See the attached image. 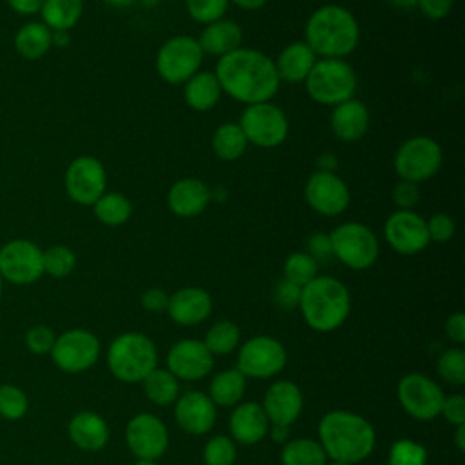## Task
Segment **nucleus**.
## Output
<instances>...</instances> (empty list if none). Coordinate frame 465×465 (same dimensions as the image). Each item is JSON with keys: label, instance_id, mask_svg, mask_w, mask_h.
I'll return each mask as SVG.
<instances>
[{"label": "nucleus", "instance_id": "obj_53", "mask_svg": "<svg viewBox=\"0 0 465 465\" xmlns=\"http://www.w3.org/2000/svg\"><path fill=\"white\" fill-rule=\"evenodd\" d=\"M445 334L458 347L465 343V314L463 312H452L445 320Z\"/></svg>", "mask_w": 465, "mask_h": 465}, {"label": "nucleus", "instance_id": "obj_58", "mask_svg": "<svg viewBox=\"0 0 465 465\" xmlns=\"http://www.w3.org/2000/svg\"><path fill=\"white\" fill-rule=\"evenodd\" d=\"M69 44V35L67 31H53V45L56 47H65Z\"/></svg>", "mask_w": 465, "mask_h": 465}, {"label": "nucleus", "instance_id": "obj_28", "mask_svg": "<svg viewBox=\"0 0 465 465\" xmlns=\"http://www.w3.org/2000/svg\"><path fill=\"white\" fill-rule=\"evenodd\" d=\"M316 60H318V56L303 40L285 45L280 51L278 58L274 60L280 82H287V84L305 82V78L311 73Z\"/></svg>", "mask_w": 465, "mask_h": 465}, {"label": "nucleus", "instance_id": "obj_6", "mask_svg": "<svg viewBox=\"0 0 465 465\" xmlns=\"http://www.w3.org/2000/svg\"><path fill=\"white\" fill-rule=\"evenodd\" d=\"M303 84L311 100L334 107L354 98L358 76L345 58H318Z\"/></svg>", "mask_w": 465, "mask_h": 465}, {"label": "nucleus", "instance_id": "obj_29", "mask_svg": "<svg viewBox=\"0 0 465 465\" xmlns=\"http://www.w3.org/2000/svg\"><path fill=\"white\" fill-rule=\"evenodd\" d=\"M222 87L213 71H198L183 84L185 104L198 111H211L222 98Z\"/></svg>", "mask_w": 465, "mask_h": 465}, {"label": "nucleus", "instance_id": "obj_9", "mask_svg": "<svg viewBox=\"0 0 465 465\" xmlns=\"http://www.w3.org/2000/svg\"><path fill=\"white\" fill-rule=\"evenodd\" d=\"M443 163L441 145L425 134L407 138L394 153L392 165L400 180L421 183L432 178Z\"/></svg>", "mask_w": 465, "mask_h": 465}, {"label": "nucleus", "instance_id": "obj_48", "mask_svg": "<svg viewBox=\"0 0 465 465\" xmlns=\"http://www.w3.org/2000/svg\"><path fill=\"white\" fill-rule=\"evenodd\" d=\"M440 416L452 427L465 425V396L463 394H449L443 398Z\"/></svg>", "mask_w": 465, "mask_h": 465}, {"label": "nucleus", "instance_id": "obj_13", "mask_svg": "<svg viewBox=\"0 0 465 465\" xmlns=\"http://www.w3.org/2000/svg\"><path fill=\"white\" fill-rule=\"evenodd\" d=\"M44 274V251L27 238H15L0 247V276L15 285H29Z\"/></svg>", "mask_w": 465, "mask_h": 465}, {"label": "nucleus", "instance_id": "obj_17", "mask_svg": "<svg viewBox=\"0 0 465 465\" xmlns=\"http://www.w3.org/2000/svg\"><path fill=\"white\" fill-rule=\"evenodd\" d=\"M305 202L322 216H340L351 203L349 185L334 171L316 169L303 189Z\"/></svg>", "mask_w": 465, "mask_h": 465}, {"label": "nucleus", "instance_id": "obj_36", "mask_svg": "<svg viewBox=\"0 0 465 465\" xmlns=\"http://www.w3.org/2000/svg\"><path fill=\"white\" fill-rule=\"evenodd\" d=\"M91 207L96 220L107 227L124 225L133 214L131 200L116 191H105Z\"/></svg>", "mask_w": 465, "mask_h": 465}, {"label": "nucleus", "instance_id": "obj_56", "mask_svg": "<svg viewBox=\"0 0 465 465\" xmlns=\"http://www.w3.org/2000/svg\"><path fill=\"white\" fill-rule=\"evenodd\" d=\"M229 4H234L243 11H258L267 4V0H229Z\"/></svg>", "mask_w": 465, "mask_h": 465}, {"label": "nucleus", "instance_id": "obj_60", "mask_svg": "<svg viewBox=\"0 0 465 465\" xmlns=\"http://www.w3.org/2000/svg\"><path fill=\"white\" fill-rule=\"evenodd\" d=\"M102 2L111 7H127V5H133L136 0H102Z\"/></svg>", "mask_w": 465, "mask_h": 465}, {"label": "nucleus", "instance_id": "obj_27", "mask_svg": "<svg viewBox=\"0 0 465 465\" xmlns=\"http://www.w3.org/2000/svg\"><path fill=\"white\" fill-rule=\"evenodd\" d=\"M196 40H198L203 54L222 58V56L229 54L231 51L242 47L243 31L238 22L229 20V18H220L213 24L203 25V29Z\"/></svg>", "mask_w": 465, "mask_h": 465}, {"label": "nucleus", "instance_id": "obj_41", "mask_svg": "<svg viewBox=\"0 0 465 465\" xmlns=\"http://www.w3.org/2000/svg\"><path fill=\"white\" fill-rule=\"evenodd\" d=\"M236 443L231 436L227 434H218L207 440V443L203 445V463L205 465H234L236 461Z\"/></svg>", "mask_w": 465, "mask_h": 465}, {"label": "nucleus", "instance_id": "obj_37", "mask_svg": "<svg viewBox=\"0 0 465 465\" xmlns=\"http://www.w3.org/2000/svg\"><path fill=\"white\" fill-rule=\"evenodd\" d=\"M240 336L242 332L234 322L218 320L207 329L202 341L213 356H227L238 349Z\"/></svg>", "mask_w": 465, "mask_h": 465}, {"label": "nucleus", "instance_id": "obj_52", "mask_svg": "<svg viewBox=\"0 0 465 465\" xmlns=\"http://www.w3.org/2000/svg\"><path fill=\"white\" fill-rule=\"evenodd\" d=\"M454 5V0H418V9L430 20L445 18Z\"/></svg>", "mask_w": 465, "mask_h": 465}, {"label": "nucleus", "instance_id": "obj_2", "mask_svg": "<svg viewBox=\"0 0 465 465\" xmlns=\"http://www.w3.org/2000/svg\"><path fill=\"white\" fill-rule=\"evenodd\" d=\"M318 441L329 460L356 465L372 454L376 430L361 414L336 409L320 420Z\"/></svg>", "mask_w": 465, "mask_h": 465}, {"label": "nucleus", "instance_id": "obj_55", "mask_svg": "<svg viewBox=\"0 0 465 465\" xmlns=\"http://www.w3.org/2000/svg\"><path fill=\"white\" fill-rule=\"evenodd\" d=\"M289 429L291 427H283V425H269L267 436H271V440L276 443H285L289 440Z\"/></svg>", "mask_w": 465, "mask_h": 465}, {"label": "nucleus", "instance_id": "obj_47", "mask_svg": "<svg viewBox=\"0 0 465 465\" xmlns=\"http://www.w3.org/2000/svg\"><path fill=\"white\" fill-rule=\"evenodd\" d=\"M300 292L302 287L282 278L280 282H276L274 289H272V300L280 309H298V302H300Z\"/></svg>", "mask_w": 465, "mask_h": 465}, {"label": "nucleus", "instance_id": "obj_54", "mask_svg": "<svg viewBox=\"0 0 465 465\" xmlns=\"http://www.w3.org/2000/svg\"><path fill=\"white\" fill-rule=\"evenodd\" d=\"M7 4L15 13L22 15V16H31V15L40 13L44 0H7Z\"/></svg>", "mask_w": 465, "mask_h": 465}, {"label": "nucleus", "instance_id": "obj_30", "mask_svg": "<svg viewBox=\"0 0 465 465\" xmlns=\"http://www.w3.org/2000/svg\"><path fill=\"white\" fill-rule=\"evenodd\" d=\"M247 389V378L236 369H223L209 381L207 396L216 407H234L242 401Z\"/></svg>", "mask_w": 465, "mask_h": 465}, {"label": "nucleus", "instance_id": "obj_62", "mask_svg": "<svg viewBox=\"0 0 465 465\" xmlns=\"http://www.w3.org/2000/svg\"><path fill=\"white\" fill-rule=\"evenodd\" d=\"M327 465H349V463H345V461H336V460H329Z\"/></svg>", "mask_w": 465, "mask_h": 465}, {"label": "nucleus", "instance_id": "obj_34", "mask_svg": "<svg viewBox=\"0 0 465 465\" xmlns=\"http://www.w3.org/2000/svg\"><path fill=\"white\" fill-rule=\"evenodd\" d=\"M247 138L238 122H223L216 127L211 138L213 153L223 162H234L247 151Z\"/></svg>", "mask_w": 465, "mask_h": 465}, {"label": "nucleus", "instance_id": "obj_33", "mask_svg": "<svg viewBox=\"0 0 465 465\" xmlns=\"http://www.w3.org/2000/svg\"><path fill=\"white\" fill-rule=\"evenodd\" d=\"M145 398L158 407H169L180 396V381L167 369H153L142 381Z\"/></svg>", "mask_w": 465, "mask_h": 465}, {"label": "nucleus", "instance_id": "obj_32", "mask_svg": "<svg viewBox=\"0 0 465 465\" xmlns=\"http://www.w3.org/2000/svg\"><path fill=\"white\" fill-rule=\"evenodd\" d=\"M84 13V0H44L40 7L42 24L51 31L73 29Z\"/></svg>", "mask_w": 465, "mask_h": 465}, {"label": "nucleus", "instance_id": "obj_4", "mask_svg": "<svg viewBox=\"0 0 465 465\" xmlns=\"http://www.w3.org/2000/svg\"><path fill=\"white\" fill-rule=\"evenodd\" d=\"M298 311L312 331L332 332L351 314V292L338 278L318 274L302 287Z\"/></svg>", "mask_w": 465, "mask_h": 465}, {"label": "nucleus", "instance_id": "obj_5", "mask_svg": "<svg viewBox=\"0 0 465 465\" xmlns=\"http://www.w3.org/2000/svg\"><path fill=\"white\" fill-rule=\"evenodd\" d=\"M111 374L124 383H142L158 367V349L154 341L138 331L118 334L105 354Z\"/></svg>", "mask_w": 465, "mask_h": 465}, {"label": "nucleus", "instance_id": "obj_43", "mask_svg": "<svg viewBox=\"0 0 465 465\" xmlns=\"http://www.w3.org/2000/svg\"><path fill=\"white\" fill-rule=\"evenodd\" d=\"M185 7L194 22L207 25L225 16L229 0H185Z\"/></svg>", "mask_w": 465, "mask_h": 465}, {"label": "nucleus", "instance_id": "obj_61", "mask_svg": "<svg viewBox=\"0 0 465 465\" xmlns=\"http://www.w3.org/2000/svg\"><path fill=\"white\" fill-rule=\"evenodd\" d=\"M133 465H158L154 460H136Z\"/></svg>", "mask_w": 465, "mask_h": 465}, {"label": "nucleus", "instance_id": "obj_35", "mask_svg": "<svg viewBox=\"0 0 465 465\" xmlns=\"http://www.w3.org/2000/svg\"><path fill=\"white\" fill-rule=\"evenodd\" d=\"M282 465H327L329 458L318 440L292 438L287 440L280 454Z\"/></svg>", "mask_w": 465, "mask_h": 465}, {"label": "nucleus", "instance_id": "obj_63", "mask_svg": "<svg viewBox=\"0 0 465 465\" xmlns=\"http://www.w3.org/2000/svg\"><path fill=\"white\" fill-rule=\"evenodd\" d=\"M0 296H2V276H0Z\"/></svg>", "mask_w": 465, "mask_h": 465}, {"label": "nucleus", "instance_id": "obj_8", "mask_svg": "<svg viewBox=\"0 0 465 465\" xmlns=\"http://www.w3.org/2000/svg\"><path fill=\"white\" fill-rule=\"evenodd\" d=\"M287 365V349L269 334H256L236 349V369L249 380L278 376Z\"/></svg>", "mask_w": 465, "mask_h": 465}, {"label": "nucleus", "instance_id": "obj_3", "mask_svg": "<svg viewBox=\"0 0 465 465\" xmlns=\"http://www.w3.org/2000/svg\"><path fill=\"white\" fill-rule=\"evenodd\" d=\"M303 35L318 58H345L360 44V24L347 7L325 4L311 13Z\"/></svg>", "mask_w": 465, "mask_h": 465}, {"label": "nucleus", "instance_id": "obj_39", "mask_svg": "<svg viewBox=\"0 0 465 465\" xmlns=\"http://www.w3.org/2000/svg\"><path fill=\"white\" fill-rule=\"evenodd\" d=\"M436 371L449 385H465V351L458 345L443 351L438 358Z\"/></svg>", "mask_w": 465, "mask_h": 465}, {"label": "nucleus", "instance_id": "obj_57", "mask_svg": "<svg viewBox=\"0 0 465 465\" xmlns=\"http://www.w3.org/2000/svg\"><path fill=\"white\" fill-rule=\"evenodd\" d=\"M452 441H454V447L458 449V452H465V425L454 427Z\"/></svg>", "mask_w": 465, "mask_h": 465}, {"label": "nucleus", "instance_id": "obj_40", "mask_svg": "<svg viewBox=\"0 0 465 465\" xmlns=\"http://www.w3.org/2000/svg\"><path fill=\"white\" fill-rule=\"evenodd\" d=\"M427 449L420 441L400 438L389 447L387 465H427Z\"/></svg>", "mask_w": 465, "mask_h": 465}, {"label": "nucleus", "instance_id": "obj_7", "mask_svg": "<svg viewBox=\"0 0 465 465\" xmlns=\"http://www.w3.org/2000/svg\"><path fill=\"white\" fill-rule=\"evenodd\" d=\"M329 238L332 245V258L352 271H365L378 262V236L371 227L360 222H345L336 225L329 232Z\"/></svg>", "mask_w": 465, "mask_h": 465}, {"label": "nucleus", "instance_id": "obj_18", "mask_svg": "<svg viewBox=\"0 0 465 465\" xmlns=\"http://www.w3.org/2000/svg\"><path fill=\"white\" fill-rule=\"evenodd\" d=\"M383 238L403 256H412L427 249L430 243L427 232V220L414 211L398 209L391 213L383 223Z\"/></svg>", "mask_w": 465, "mask_h": 465}, {"label": "nucleus", "instance_id": "obj_25", "mask_svg": "<svg viewBox=\"0 0 465 465\" xmlns=\"http://www.w3.org/2000/svg\"><path fill=\"white\" fill-rule=\"evenodd\" d=\"M331 131L341 142H358L365 136L371 122L367 105L358 98H349L331 111Z\"/></svg>", "mask_w": 465, "mask_h": 465}, {"label": "nucleus", "instance_id": "obj_1", "mask_svg": "<svg viewBox=\"0 0 465 465\" xmlns=\"http://www.w3.org/2000/svg\"><path fill=\"white\" fill-rule=\"evenodd\" d=\"M213 73L222 93L243 105L271 102L282 84L274 60L252 47H238L218 58Z\"/></svg>", "mask_w": 465, "mask_h": 465}, {"label": "nucleus", "instance_id": "obj_49", "mask_svg": "<svg viewBox=\"0 0 465 465\" xmlns=\"http://www.w3.org/2000/svg\"><path fill=\"white\" fill-rule=\"evenodd\" d=\"M392 202L396 203L398 209L412 211V207L420 202V185L412 183V182L400 180L392 187Z\"/></svg>", "mask_w": 465, "mask_h": 465}, {"label": "nucleus", "instance_id": "obj_38", "mask_svg": "<svg viewBox=\"0 0 465 465\" xmlns=\"http://www.w3.org/2000/svg\"><path fill=\"white\" fill-rule=\"evenodd\" d=\"M318 276V262L305 251L291 252L283 262V278L303 287Z\"/></svg>", "mask_w": 465, "mask_h": 465}, {"label": "nucleus", "instance_id": "obj_42", "mask_svg": "<svg viewBox=\"0 0 465 465\" xmlns=\"http://www.w3.org/2000/svg\"><path fill=\"white\" fill-rule=\"evenodd\" d=\"M76 265V254L67 245H53L44 251V272L53 278H65Z\"/></svg>", "mask_w": 465, "mask_h": 465}, {"label": "nucleus", "instance_id": "obj_19", "mask_svg": "<svg viewBox=\"0 0 465 465\" xmlns=\"http://www.w3.org/2000/svg\"><path fill=\"white\" fill-rule=\"evenodd\" d=\"M214 356L202 340L185 338L173 343L165 354V369L178 381H200L213 371Z\"/></svg>", "mask_w": 465, "mask_h": 465}, {"label": "nucleus", "instance_id": "obj_59", "mask_svg": "<svg viewBox=\"0 0 465 465\" xmlns=\"http://www.w3.org/2000/svg\"><path fill=\"white\" fill-rule=\"evenodd\" d=\"M396 9H401V11H409V9H414L418 5V0H389Z\"/></svg>", "mask_w": 465, "mask_h": 465}, {"label": "nucleus", "instance_id": "obj_50", "mask_svg": "<svg viewBox=\"0 0 465 465\" xmlns=\"http://www.w3.org/2000/svg\"><path fill=\"white\" fill-rule=\"evenodd\" d=\"M309 256H312L318 263L327 262L332 258V245L329 232H314L307 238V251Z\"/></svg>", "mask_w": 465, "mask_h": 465}, {"label": "nucleus", "instance_id": "obj_12", "mask_svg": "<svg viewBox=\"0 0 465 465\" xmlns=\"http://www.w3.org/2000/svg\"><path fill=\"white\" fill-rule=\"evenodd\" d=\"M396 396L401 409L418 421H432L440 416L445 398L443 389L423 372H409L400 378Z\"/></svg>", "mask_w": 465, "mask_h": 465}, {"label": "nucleus", "instance_id": "obj_20", "mask_svg": "<svg viewBox=\"0 0 465 465\" xmlns=\"http://www.w3.org/2000/svg\"><path fill=\"white\" fill-rule=\"evenodd\" d=\"M174 421L191 436H203L213 430L216 423L218 407L202 391H187L176 398Z\"/></svg>", "mask_w": 465, "mask_h": 465}, {"label": "nucleus", "instance_id": "obj_45", "mask_svg": "<svg viewBox=\"0 0 465 465\" xmlns=\"http://www.w3.org/2000/svg\"><path fill=\"white\" fill-rule=\"evenodd\" d=\"M54 332L47 325H35L25 332V345L33 354H47L54 345Z\"/></svg>", "mask_w": 465, "mask_h": 465}, {"label": "nucleus", "instance_id": "obj_46", "mask_svg": "<svg viewBox=\"0 0 465 465\" xmlns=\"http://www.w3.org/2000/svg\"><path fill=\"white\" fill-rule=\"evenodd\" d=\"M454 231H456L454 220L449 214H445V213L432 214L427 220V232H429V240L430 242L445 243V242H449L454 236Z\"/></svg>", "mask_w": 465, "mask_h": 465}, {"label": "nucleus", "instance_id": "obj_14", "mask_svg": "<svg viewBox=\"0 0 465 465\" xmlns=\"http://www.w3.org/2000/svg\"><path fill=\"white\" fill-rule=\"evenodd\" d=\"M64 187L69 200L78 205H93L107 191V173L104 163L91 156L80 154L65 169Z\"/></svg>", "mask_w": 465, "mask_h": 465}, {"label": "nucleus", "instance_id": "obj_15", "mask_svg": "<svg viewBox=\"0 0 465 465\" xmlns=\"http://www.w3.org/2000/svg\"><path fill=\"white\" fill-rule=\"evenodd\" d=\"M51 356L64 372H84L98 361L100 340L87 329H69L56 336Z\"/></svg>", "mask_w": 465, "mask_h": 465}, {"label": "nucleus", "instance_id": "obj_16", "mask_svg": "<svg viewBox=\"0 0 465 465\" xmlns=\"http://www.w3.org/2000/svg\"><path fill=\"white\" fill-rule=\"evenodd\" d=\"M125 445L136 460H158L169 447L167 425L153 412L134 414L124 430Z\"/></svg>", "mask_w": 465, "mask_h": 465}, {"label": "nucleus", "instance_id": "obj_22", "mask_svg": "<svg viewBox=\"0 0 465 465\" xmlns=\"http://www.w3.org/2000/svg\"><path fill=\"white\" fill-rule=\"evenodd\" d=\"M165 312L182 327H194L203 323L213 312V298L202 287H182L169 294Z\"/></svg>", "mask_w": 465, "mask_h": 465}, {"label": "nucleus", "instance_id": "obj_21", "mask_svg": "<svg viewBox=\"0 0 465 465\" xmlns=\"http://www.w3.org/2000/svg\"><path fill=\"white\" fill-rule=\"evenodd\" d=\"M262 407L271 425L291 427L303 411V392L291 380H276L265 391Z\"/></svg>", "mask_w": 465, "mask_h": 465}, {"label": "nucleus", "instance_id": "obj_44", "mask_svg": "<svg viewBox=\"0 0 465 465\" xmlns=\"http://www.w3.org/2000/svg\"><path fill=\"white\" fill-rule=\"evenodd\" d=\"M27 412V398L15 385L0 387V416L5 420H20Z\"/></svg>", "mask_w": 465, "mask_h": 465}, {"label": "nucleus", "instance_id": "obj_31", "mask_svg": "<svg viewBox=\"0 0 465 465\" xmlns=\"http://www.w3.org/2000/svg\"><path fill=\"white\" fill-rule=\"evenodd\" d=\"M53 47V31L42 22H27L15 35V51L27 58L38 60Z\"/></svg>", "mask_w": 465, "mask_h": 465}, {"label": "nucleus", "instance_id": "obj_10", "mask_svg": "<svg viewBox=\"0 0 465 465\" xmlns=\"http://www.w3.org/2000/svg\"><path fill=\"white\" fill-rule=\"evenodd\" d=\"M203 51L196 38L176 35L167 38L154 58L158 76L171 85H183L194 73L200 71Z\"/></svg>", "mask_w": 465, "mask_h": 465}, {"label": "nucleus", "instance_id": "obj_51", "mask_svg": "<svg viewBox=\"0 0 465 465\" xmlns=\"http://www.w3.org/2000/svg\"><path fill=\"white\" fill-rule=\"evenodd\" d=\"M140 303L149 312H163L167 309V303H169V294L163 289L151 287V289L142 292Z\"/></svg>", "mask_w": 465, "mask_h": 465}, {"label": "nucleus", "instance_id": "obj_26", "mask_svg": "<svg viewBox=\"0 0 465 465\" xmlns=\"http://www.w3.org/2000/svg\"><path fill=\"white\" fill-rule=\"evenodd\" d=\"M67 432H69L71 441L85 452L102 450L107 445L109 436H111L107 421L93 411L76 412L69 420Z\"/></svg>", "mask_w": 465, "mask_h": 465}, {"label": "nucleus", "instance_id": "obj_23", "mask_svg": "<svg viewBox=\"0 0 465 465\" xmlns=\"http://www.w3.org/2000/svg\"><path fill=\"white\" fill-rule=\"evenodd\" d=\"M211 200V187L194 176L176 180L167 191V207L174 216L180 218H194L202 214Z\"/></svg>", "mask_w": 465, "mask_h": 465}, {"label": "nucleus", "instance_id": "obj_11", "mask_svg": "<svg viewBox=\"0 0 465 465\" xmlns=\"http://www.w3.org/2000/svg\"><path fill=\"white\" fill-rule=\"evenodd\" d=\"M247 143L272 149L282 145L289 136V120L283 109L272 102L245 105L238 120Z\"/></svg>", "mask_w": 465, "mask_h": 465}, {"label": "nucleus", "instance_id": "obj_24", "mask_svg": "<svg viewBox=\"0 0 465 465\" xmlns=\"http://www.w3.org/2000/svg\"><path fill=\"white\" fill-rule=\"evenodd\" d=\"M229 436L240 445H256L269 432V420L258 401H240L229 416Z\"/></svg>", "mask_w": 465, "mask_h": 465}]
</instances>
